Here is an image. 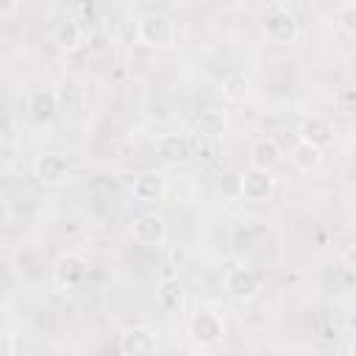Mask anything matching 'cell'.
I'll use <instances>...</instances> for the list:
<instances>
[{
	"mask_svg": "<svg viewBox=\"0 0 356 356\" xmlns=\"http://www.w3.org/2000/svg\"><path fill=\"white\" fill-rule=\"evenodd\" d=\"M261 31H264V36H267L270 42H275V44H289V42H295V36H298V17H295L286 6L273 3V6H267L264 14H261Z\"/></svg>",
	"mask_w": 356,
	"mask_h": 356,
	"instance_id": "cell-1",
	"label": "cell"
},
{
	"mask_svg": "<svg viewBox=\"0 0 356 356\" xmlns=\"http://www.w3.org/2000/svg\"><path fill=\"white\" fill-rule=\"evenodd\" d=\"M186 334H189L192 345H197V348H214V345H220L222 337H225V323H222V317H220L217 312L200 309V312H195V314L189 317Z\"/></svg>",
	"mask_w": 356,
	"mask_h": 356,
	"instance_id": "cell-2",
	"label": "cell"
},
{
	"mask_svg": "<svg viewBox=\"0 0 356 356\" xmlns=\"http://www.w3.org/2000/svg\"><path fill=\"white\" fill-rule=\"evenodd\" d=\"M136 36L147 47H156V50L159 47H170L175 42V22L167 14H159V11L145 14L139 19V25H136Z\"/></svg>",
	"mask_w": 356,
	"mask_h": 356,
	"instance_id": "cell-3",
	"label": "cell"
},
{
	"mask_svg": "<svg viewBox=\"0 0 356 356\" xmlns=\"http://www.w3.org/2000/svg\"><path fill=\"white\" fill-rule=\"evenodd\" d=\"M225 289L234 300H253L261 289V275L245 264H231L225 270Z\"/></svg>",
	"mask_w": 356,
	"mask_h": 356,
	"instance_id": "cell-4",
	"label": "cell"
},
{
	"mask_svg": "<svg viewBox=\"0 0 356 356\" xmlns=\"http://www.w3.org/2000/svg\"><path fill=\"white\" fill-rule=\"evenodd\" d=\"M33 178L42 186H61L70 178V161L61 153H42L33 159Z\"/></svg>",
	"mask_w": 356,
	"mask_h": 356,
	"instance_id": "cell-5",
	"label": "cell"
},
{
	"mask_svg": "<svg viewBox=\"0 0 356 356\" xmlns=\"http://www.w3.org/2000/svg\"><path fill=\"white\" fill-rule=\"evenodd\" d=\"M86 278V261L78 253H61L53 264V286L56 289H75L78 284H83Z\"/></svg>",
	"mask_w": 356,
	"mask_h": 356,
	"instance_id": "cell-6",
	"label": "cell"
},
{
	"mask_svg": "<svg viewBox=\"0 0 356 356\" xmlns=\"http://www.w3.org/2000/svg\"><path fill=\"white\" fill-rule=\"evenodd\" d=\"M120 353L122 356H159V339L145 325H131L120 331Z\"/></svg>",
	"mask_w": 356,
	"mask_h": 356,
	"instance_id": "cell-7",
	"label": "cell"
},
{
	"mask_svg": "<svg viewBox=\"0 0 356 356\" xmlns=\"http://www.w3.org/2000/svg\"><path fill=\"white\" fill-rule=\"evenodd\" d=\"M239 195L250 203H267L275 195V178L261 170H245L239 175Z\"/></svg>",
	"mask_w": 356,
	"mask_h": 356,
	"instance_id": "cell-8",
	"label": "cell"
},
{
	"mask_svg": "<svg viewBox=\"0 0 356 356\" xmlns=\"http://www.w3.org/2000/svg\"><path fill=\"white\" fill-rule=\"evenodd\" d=\"M131 234H134V239H136L139 245L156 248V245H161V242L167 239V222H164L161 214L147 211V214H139V217L134 220Z\"/></svg>",
	"mask_w": 356,
	"mask_h": 356,
	"instance_id": "cell-9",
	"label": "cell"
},
{
	"mask_svg": "<svg viewBox=\"0 0 356 356\" xmlns=\"http://www.w3.org/2000/svg\"><path fill=\"white\" fill-rule=\"evenodd\" d=\"M131 192H134V197L142 200V203H156V200H161V197L167 195V181H164L161 172L147 170V172H139V175L134 178Z\"/></svg>",
	"mask_w": 356,
	"mask_h": 356,
	"instance_id": "cell-10",
	"label": "cell"
},
{
	"mask_svg": "<svg viewBox=\"0 0 356 356\" xmlns=\"http://www.w3.org/2000/svg\"><path fill=\"white\" fill-rule=\"evenodd\" d=\"M278 161H281V147H278L275 139L261 136L250 145V170L270 172L273 167H278Z\"/></svg>",
	"mask_w": 356,
	"mask_h": 356,
	"instance_id": "cell-11",
	"label": "cell"
},
{
	"mask_svg": "<svg viewBox=\"0 0 356 356\" xmlns=\"http://www.w3.org/2000/svg\"><path fill=\"white\" fill-rule=\"evenodd\" d=\"M156 153H159V159H164V161H170V164L186 161V159L192 156L189 142H186V136H181V134H161V136L156 139Z\"/></svg>",
	"mask_w": 356,
	"mask_h": 356,
	"instance_id": "cell-12",
	"label": "cell"
},
{
	"mask_svg": "<svg viewBox=\"0 0 356 356\" xmlns=\"http://www.w3.org/2000/svg\"><path fill=\"white\" fill-rule=\"evenodd\" d=\"M298 134H300L303 142H312L317 147H328L334 142V125L328 120H323V117H306L300 122Z\"/></svg>",
	"mask_w": 356,
	"mask_h": 356,
	"instance_id": "cell-13",
	"label": "cell"
},
{
	"mask_svg": "<svg viewBox=\"0 0 356 356\" xmlns=\"http://www.w3.org/2000/svg\"><path fill=\"white\" fill-rule=\"evenodd\" d=\"M58 95L56 92H33L28 97V117L33 122H50L58 111Z\"/></svg>",
	"mask_w": 356,
	"mask_h": 356,
	"instance_id": "cell-14",
	"label": "cell"
},
{
	"mask_svg": "<svg viewBox=\"0 0 356 356\" xmlns=\"http://www.w3.org/2000/svg\"><path fill=\"white\" fill-rule=\"evenodd\" d=\"M289 161H292L300 172H314V170H320V164H323V147L298 139L295 147L289 150Z\"/></svg>",
	"mask_w": 356,
	"mask_h": 356,
	"instance_id": "cell-15",
	"label": "cell"
},
{
	"mask_svg": "<svg viewBox=\"0 0 356 356\" xmlns=\"http://www.w3.org/2000/svg\"><path fill=\"white\" fill-rule=\"evenodd\" d=\"M248 92H250V78L245 72L234 70V72H228L222 78V97L228 103H242L248 97Z\"/></svg>",
	"mask_w": 356,
	"mask_h": 356,
	"instance_id": "cell-16",
	"label": "cell"
},
{
	"mask_svg": "<svg viewBox=\"0 0 356 356\" xmlns=\"http://www.w3.org/2000/svg\"><path fill=\"white\" fill-rule=\"evenodd\" d=\"M81 42H83V28H81L75 19L58 22V28H56V44H58L61 50L72 53V50L81 47Z\"/></svg>",
	"mask_w": 356,
	"mask_h": 356,
	"instance_id": "cell-17",
	"label": "cell"
},
{
	"mask_svg": "<svg viewBox=\"0 0 356 356\" xmlns=\"http://www.w3.org/2000/svg\"><path fill=\"white\" fill-rule=\"evenodd\" d=\"M195 125H197V131L203 136H217V134L225 131V114L217 111V108H206V111L197 114V122Z\"/></svg>",
	"mask_w": 356,
	"mask_h": 356,
	"instance_id": "cell-18",
	"label": "cell"
},
{
	"mask_svg": "<svg viewBox=\"0 0 356 356\" xmlns=\"http://www.w3.org/2000/svg\"><path fill=\"white\" fill-rule=\"evenodd\" d=\"M181 284L175 281V278H167V281H161L159 284V300L167 306V309H178L181 306Z\"/></svg>",
	"mask_w": 356,
	"mask_h": 356,
	"instance_id": "cell-19",
	"label": "cell"
},
{
	"mask_svg": "<svg viewBox=\"0 0 356 356\" xmlns=\"http://www.w3.org/2000/svg\"><path fill=\"white\" fill-rule=\"evenodd\" d=\"M337 25H339V31L356 36V3H342L337 8Z\"/></svg>",
	"mask_w": 356,
	"mask_h": 356,
	"instance_id": "cell-20",
	"label": "cell"
},
{
	"mask_svg": "<svg viewBox=\"0 0 356 356\" xmlns=\"http://www.w3.org/2000/svg\"><path fill=\"white\" fill-rule=\"evenodd\" d=\"M0 339H3V345H0V356H14V348H17V342H14V331L6 328V331L0 334Z\"/></svg>",
	"mask_w": 356,
	"mask_h": 356,
	"instance_id": "cell-21",
	"label": "cell"
},
{
	"mask_svg": "<svg viewBox=\"0 0 356 356\" xmlns=\"http://www.w3.org/2000/svg\"><path fill=\"white\" fill-rule=\"evenodd\" d=\"M342 259H345V264H348L350 270H356V242H353V245H350V248L342 253Z\"/></svg>",
	"mask_w": 356,
	"mask_h": 356,
	"instance_id": "cell-22",
	"label": "cell"
},
{
	"mask_svg": "<svg viewBox=\"0 0 356 356\" xmlns=\"http://www.w3.org/2000/svg\"><path fill=\"white\" fill-rule=\"evenodd\" d=\"M17 11V3H8V6H3V14H14Z\"/></svg>",
	"mask_w": 356,
	"mask_h": 356,
	"instance_id": "cell-23",
	"label": "cell"
},
{
	"mask_svg": "<svg viewBox=\"0 0 356 356\" xmlns=\"http://www.w3.org/2000/svg\"><path fill=\"white\" fill-rule=\"evenodd\" d=\"M348 356H356V337H353L350 345H348Z\"/></svg>",
	"mask_w": 356,
	"mask_h": 356,
	"instance_id": "cell-24",
	"label": "cell"
}]
</instances>
